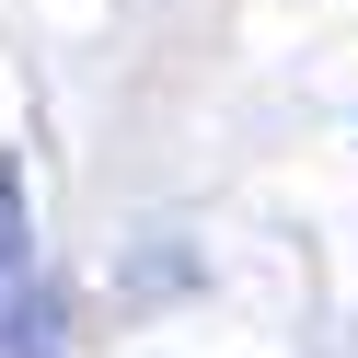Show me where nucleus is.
I'll return each instance as SVG.
<instances>
[{
    "mask_svg": "<svg viewBox=\"0 0 358 358\" xmlns=\"http://www.w3.org/2000/svg\"><path fill=\"white\" fill-rule=\"evenodd\" d=\"M12 243H24V173H0V266H12Z\"/></svg>",
    "mask_w": 358,
    "mask_h": 358,
    "instance_id": "f257e3e1",
    "label": "nucleus"
}]
</instances>
